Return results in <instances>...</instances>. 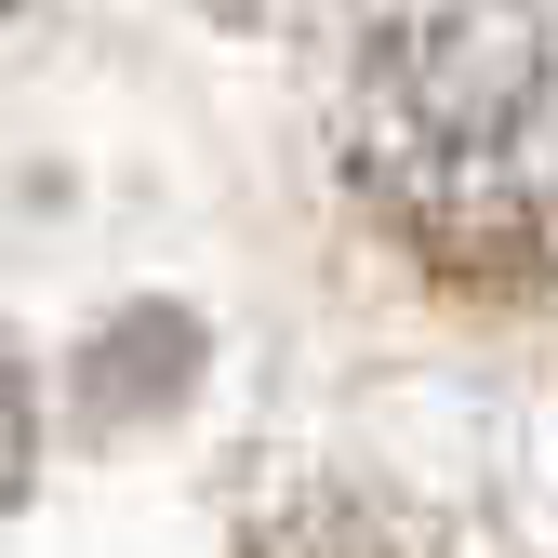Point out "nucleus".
Masks as SVG:
<instances>
[{
	"instance_id": "nucleus-1",
	"label": "nucleus",
	"mask_w": 558,
	"mask_h": 558,
	"mask_svg": "<svg viewBox=\"0 0 558 558\" xmlns=\"http://www.w3.org/2000/svg\"><path fill=\"white\" fill-rule=\"evenodd\" d=\"M345 186L360 214L465 279L545 293L558 279V40L532 0H426L373 27L345 81Z\"/></svg>"
},
{
	"instance_id": "nucleus-2",
	"label": "nucleus",
	"mask_w": 558,
	"mask_h": 558,
	"mask_svg": "<svg viewBox=\"0 0 558 558\" xmlns=\"http://www.w3.org/2000/svg\"><path fill=\"white\" fill-rule=\"evenodd\" d=\"M14 478H27V399H14V373H0V506H14Z\"/></svg>"
},
{
	"instance_id": "nucleus-3",
	"label": "nucleus",
	"mask_w": 558,
	"mask_h": 558,
	"mask_svg": "<svg viewBox=\"0 0 558 558\" xmlns=\"http://www.w3.org/2000/svg\"><path fill=\"white\" fill-rule=\"evenodd\" d=\"M214 14H240V27H266V14H306V0H214Z\"/></svg>"
}]
</instances>
